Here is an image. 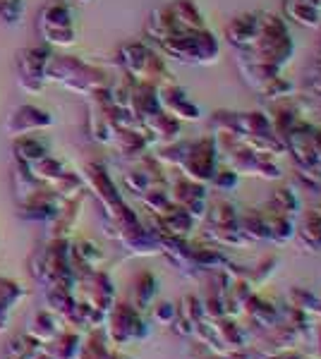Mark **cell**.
I'll use <instances>...</instances> for the list:
<instances>
[{
  "mask_svg": "<svg viewBox=\"0 0 321 359\" xmlns=\"http://www.w3.org/2000/svg\"><path fill=\"white\" fill-rule=\"evenodd\" d=\"M39 29L44 34V39L48 43L55 46H72L74 43V29H72V17H70V8L65 3H48L41 10Z\"/></svg>",
  "mask_w": 321,
  "mask_h": 359,
  "instance_id": "obj_1",
  "label": "cell"
},
{
  "mask_svg": "<svg viewBox=\"0 0 321 359\" xmlns=\"http://www.w3.org/2000/svg\"><path fill=\"white\" fill-rule=\"evenodd\" d=\"M15 151H17V158L29 165V163H34V161H39L41 156H46V147H44V142H39L37 137L25 135V137H20Z\"/></svg>",
  "mask_w": 321,
  "mask_h": 359,
  "instance_id": "obj_4",
  "label": "cell"
},
{
  "mask_svg": "<svg viewBox=\"0 0 321 359\" xmlns=\"http://www.w3.org/2000/svg\"><path fill=\"white\" fill-rule=\"evenodd\" d=\"M22 0H0V20H5L8 25H15L17 20L22 17Z\"/></svg>",
  "mask_w": 321,
  "mask_h": 359,
  "instance_id": "obj_5",
  "label": "cell"
},
{
  "mask_svg": "<svg viewBox=\"0 0 321 359\" xmlns=\"http://www.w3.org/2000/svg\"><path fill=\"white\" fill-rule=\"evenodd\" d=\"M51 125H53V118L46 111H41L37 106H20L10 115L5 130L13 137H25V135H32V132L46 130V127H51Z\"/></svg>",
  "mask_w": 321,
  "mask_h": 359,
  "instance_id": "obj_3",
  "label": "cell"
},
{
  "mask_svg": "<svg viewBox=\"0 0 321 359\" xmlns=\"http://www.w3.org/2000/svg\"><path fill=\"white\" fill-rule=\"evenodd\" d=\"M81 3H84V0H81Z\"/></svg>",
  "mask_w": 321,
  "mask_h": 359,
  "instance_id": "obj_6",
  "label": "cell"
},
{
  "mask_svg": "<svg viewBox=\"0 0 321 359\" xmlns=\"http://www.w3.org/2000/svg\"><path fill=\"white\" fill-rule=\"evenodd\" d=\"M51 53L46 48H25L17 55V65H20V89L27 94H39L44 89V69L48 62Z\"/></svg>",
  "mask_w": 321,
  "mask_h": 359,
  "instance_id": "obj_2",
  "label": "cell"
}]
</instances>
